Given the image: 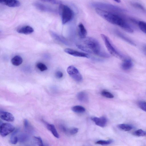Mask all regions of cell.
Segmentation results:
<instances>
[{"mask_svg":"<svg viewBox=\"0 0 146 146\" xmlns=\"http://www.w3.org/2000/svg\"><path fill=\"white\" fill-rule=\"evenodd\" d=\"M42 1L50 2L54 4H56L57 3L56 0H40Z\"/></svg>","mask_w":146,"mask_h":146,"instance_id":"8d00e7d4","label":"cell"},{"mask_svg":"<svg viewBox=\"0 0 146 146\" xmlns=\"http://www.w3.org/2000/svg\"><path fill=\"white\" fill-rule=\"evenodd\" d=\"M92 6L96 8H99L107 11L121 13L126 11V10L115 5L106 3H95L92 4Z\"/></svg>","mask_w":146,"mask_h":146,"instance_id":"277c9868","label":"cell"},{"mask_svg":"<svg viewBox=\"0 0 146 146\" xmlns=\"http://www.w3.org/2000/svg\"><path fill=\"white\" fill-rule=\"evenodd\" d=\"M117 33L119 37L127 42L132 45H135V43L133 41L121 32L117 31Z\"/></svg>","mask_w":146,"mask_h":146,"instance_id":"44dd1931","label":"cell"},{"mask_svg":"<svg viewBox=\"0 0 146 146\" xmlns=\"http://www.w3.org/2000/svg\"><path fill=\"white\" fill-rule=\"evenodd\" d=\"M36 67L41 71H44L48 69L47 66L41 62H38L36 65Z\"/></svg>","mask_w":146,"mask_h":146,"instance_id":"4316f807","label":"cell"},{"mask_svg":"<svg viewBox=\"0 0 146 146\" xmlns=\"http://www.w3.org/2000/svg\"><path fill=\"white\" fill-rule=\"evenodd\" d=\"M33 5L37 9L40 11L45 12L52 11L51 9L42 3L35 2L34 3Z\"/></svg>","mask_w":146,"mask_h":146,"instance_id":"e0dca14e","label":"cell"},{"mask_svg":"<svg viewBox=\"0 0 146 146\" xmlns=\"http://www.w3.org/2000/svg\"><path fill=\"white\" fill-rule=\"evenodd\" d=\"M101 36L104 42L106 47L109 53L111 55L119 58H122V56L113 47L110 42L109 38L103 34H101Z\"/></svg>","mask_w":146,"mask_h":146,"instance_id":"5b68a950","label":"cell"},{"mask_svg":"<svg viewBox=\"0 0 146 146\" xmlns=\"http://www.w3.org/2000/svg\"><path fill=\"white\" fill-rule=\"evenodd\" d=\"M34 137L38 145L43 146L44 145L42 140L40 137L35 136Z\"/></svg>","mask_w":146,"mask_h":146,"instance_id":"1f68e13d","label":"cell"},{"mask_svg":"<svg viewBox=\"0 0 146 146\" xmlns=\"http://www.w3.org/2000/svg\"><path fill=\"white\" fill-rule=\"evenodd\" d=\"M17 130L14 132L11 135L10 139L9 142L12 144H15L18 141V137L15 135L17 133Z\"/></svg>","mask_w":146,"mask_h":146,"instance_id":"603a6c76","label":"cell"},{"mask_svg":"<svg viewBox=\"0 0 146 146\" xmlns=\"http://www.w3.org/2000/svg\"><path fill=\"white\" fill-rule=\"evenodd\" d=\"M145 50H146V46L145 47Z\"/></svg>","mask_w":146,"mask_h":146,"instance_id":"f35d334b","label":"cell"},{"mask_svg":"<svg viewBox=\"0 0 146 146\" xmlns=\"http://www.w3.org/2000/svg\"><path fill=\"white\" fill-rule=\"evenodd\" d=\"M138 24L140 30L146 34V22L141 21L139 22Z\"/></svg>","mask_w":146,"mask_h":146,"instance_id":"83f0119b","label":"cell"},{"mask_svg":"<svg viewBox=\"0 0 146 146\" xmlns=\"http://www.w3.org/2000/svg\"><path fill=\"white\" fill-rule=\"evenodd\" d=\"M44 123L47 129L51 132L53 135L56 138H59V135L54 125L46 123L45 122H44Z\"/></svg>","mask_w":146,"mask_h":146,"instance_id":"2e32d148","label":"cell"},{"mask_svg":"<svg viewBox=\"0 0 146 146\" xmlns=\"http://www.w3.org/2000/svg\"><path fill=\"white\" fill-rule=\"evenodd\" d=\"M78 48L86 52L101 57L108 58L109 55L102 50L101 46L97 40L91 37L81 38L76 44Z\"/></svg>","mask_w":146,"mask_h":146,"instance_id":"7a4b0ae2","label":"cell"},{"mask_svg":"<svg viewBox=\"0 0 146 146\" xmlns=\"http://www.w3.org/2000/svg\"><path fill=\"white\" fill-rule=\"evenodd\" d=\"M113 142V140L111 139L107 140H100L96 141V143L97 144L105 145H109Z\"/></svg>","mask_w":146,"mask_h":146,"instance_id":"484cf974","label":"cell"},{"mask_svg":"<svg viewBox=\"0 0 146 146\" xmlns=\"http://www.w3.org/2000/svg\"><path fill=\"white\" fill-rule=\"evenodd\" d=\"M60 128L62 131L66 133H68L69 129H68L63 125H61L60 126Z\"/></svg>","mask_w":146,"mask_h":146,"instance_id":"836d02e7","label":"cell"},{"mask_svg":"<svg viewBox=\"0 0 146 146\" xmlns=\"http://www.w3.org/2000/svg\"><path fill=\"white\" fill-rule=\"evenodd\" d=\"M133 63L130 59H126L124 60L121 65V67L124 70H127L130 69L133 66Z\"/></svg>","mask_w":146,"mask_h":146,"instance_id":"4fadbf2b","label":"cell"},{"mask_svg":"<svg viewBox=\"0 0 146 146\" xmlns=\"http://www.w3.org/2000/svg\"><path fill=\"white\" fill-rule=\"evenodd\" d=\"M18 141L21 143H24L27 141L29 139V135L27 134L21 133L18 136Z\"/></svg>","mask_w":146,"mask_h":146,"instance_id":"d6986e66","label":"cell"},{"mask_svg":"<svg viewBox=\"0 0 146 146\" xmlns=\"http://www.w3.org/2000/svg\"><path fill=\"white\" fill-rule=\"evenodd\" d=\"M55 76L57 78H60L63 76V74L60 71H58L55 73Z\"/></svg>","mask_w":146,"mask_h":146,"instance_id":"e575fe53","label":"cell"},{"mask_svg":"<svg viewBox=\"0 0 146 146\" xmlns=\"http://www.w3.org/2000/svg\"><path fill=\"white\" fill-rule=\"evenodd\" d=\"M117 127L119 129L125 131H130L133 128L132 125L126 124H119L117 125Z\"/></svg>","mask_w":146,"mask_h":146,"instance_id":"ffe728a7","label":"cell"},{"mask_svg":"<svg viewBox=\"0 0 146 146\" xmlns=\"http://www.w3.org/2000/svg\"><path fill=\"white\" fill-rule=\"evenodd\" d=\"M67 71L69 75L75 81L80 82L82 80V76L74 66L72 65L69 66L67 68Z\"/></svg>","mask_w":146,"mask_h":146,"instance_id":"8992f818","label":"cell"},{"mask_svg":"<svg viewBox=\"0 0 146 146\" xmlns=\"http://www.w3.org/2000/svg\"><path fill=\"white\" fill-rule=\"evenodd\" d=\"M64 51L66 53L71 55L79 57H82L88 58L89 55L86 53L78 51L73 49L67 48L64 50Z\"/></svg>","mask_w":146,"mask_h":146,"instance_id":"ba28073f","label":"cell"},{"mask_svg":"<svg viewBox=\"0 0 146 146\" xmlns=\"http://www.w3.org/2000/svg\"><path fill=\"white\" fill-rule=\"evenodd\" d=\"M78 129L74 127L69 129V133L71 135H74L76 134L78 131Z\"/></svg>","mask_w":146,"mask_h":146,"instance_id":"d6a6232c","label":"cell"},{"mask_svg":"<svg viewBox=\"0 0 146 146\" xmlns=\"http://www.w3.org/2000/svg\"><path fill=\"white\" fill-rule=\"evenodd\" d=\"M58 11L63 24L70 21L74 17L73 11L70 7L65 5L60 4L59 7Z\"/></svg>","mask_w":146,"mask_h":146,"instance_id":"3957f363","label":"cell"},{"mask_svg":"<svg viewBox=\"0 0 146 146\" xmlns=\"http://www.w3.org/2000/svg\"><path fill=\"white\" fill-rule=\"evenodd\" d=\"M51 36L56 40L61 42L65 44H67V42L65 40L59 36L55 33L51 32L50 33Z\"/></svg>","mask_w":146,"mask_h":146,"instance_id":"cb8c5ba5","label":"cell"},{"mask_svg":"<svg viewBox=\"0 0 146 146\" xmlns=\"http://www.w3.org/2000/svg\"><path fill=\"white\" fill-rule=\"evenodd\" d=\"M24 126L25 129H27L29 126V122L27 119H25L24 121Z\"/></svg>","mask_w":146,"mask_h":146,"instance_id":"d590c367","label":"cell"},{"mask_svg":"<svg viewBox=\"0 0 146 146\" xmlns=\"http://www.w3.org/2000/svg\"><path fill=\"white\" fill-rule=\"evenodd\" d=\"M78 34L81 38L86 37L87 31L83 25L81 23H80L78 25Z\"/></svg>","mask_w":146,"mask_h":146,"instance_id":"5bb4252c","label":"cell"},{"mask_svg":"<svg viewBox=\"0 0 146 146\" xmlns=\"http://www.w3.org/2000/svg\"><path fill=\"white\" fill-rule=\"evenodd\" d=\"M0 117L2 119L9 122H12L14 120V116L11 113L3 111H0Z\"/></svg>","mask_w":146,"mask_h":146,"instance_id":"30bf717a","label":"cell"},{"mask_svg":"<svg viewBox=\"0 0 146 146\" xmlns=\"http://www.w3.org/2000/svg\"><path fill=\"white\" fill-rule=\"evenodd\" d=\"M133 134L135 136L138 137L146 136V131L141 129H139L134 131Z\"/></svg>","mask_w":146,"mask_h":146,"instance_id":"d4e9b609","label":"cell"},{"mask_svg":"<svg viewBox=\"0 0 146 146\" xmlns=\"http://www.w3.org/2000/svg\"><path fill=\"white\" fill-rule=\"evenodd\" d=\"M72 110L74 112L77 113H82L85 111V109L83 106H76L72 108Z\"/></svg>","mask_w":146,"mask_h":146,"instance_id":"7402d4cb","label":"cell"},{"mask_svg":"<svg viewBox=\"0 0 146 146\" xmlns=\"http://www.w3.org/2000/svg\"><path fill=\"white\" fill-rule=\"evenodd\" d=\"M117 3H119L121 2L120 0H113Z\"/></svg>","mask_w":146,"mask_h":146,"instance_id":"74e56055","label":"cell"},{"mask_svg":"<svg viewBox=\"0 0 146 146\" xmlns=\"http://www.w3.org/2000/svg\"><path fill=\"white\" fill-rule=\"evenodd\" d=\"M101 94L103 96L108 98H112L114 97V96L112 94L106 90L102 91Z\"/></svg>","mask_w":146,"mask_h":146,"instance_id":"f546056e","label":"cell"},{"mask_svg":"<svg viewBox=\"0 0 146 146\" xmlns=\"http://www.w3.org/2000/svg\"><path fill=\"white\" fill-rule=\"evenodd\" d=\"M138 105L139 107L142 110L146 112V102L140 101L138 102Z\"/></svg>","mask_w":146,"mask_h":146,"instance_id":"4dcf8cb0","label":"cell"},{"mask_svg":"<svg viewBox=\"0 0 146 146\" xmlns=\"http://www.w3.org/2000/svg\"><path fill=\"white\" fill-rule=\"evenodd\" d=\"M95 11L98 14L108 22L120 27L128 32H133V29L119 13L97 8Z\"/></svg>","mask_w":146,"mask_h":146,"instance_id":"6da1fadb","label":"cell"},{"mask_svg":"<svg viewBox=\"0 0 146 146\" xmlns=\"http://www.w3.org/2000/svg\"><path fill=\"white\" fill-rule=\"evenodd\" d=\"M91 119L96 125L101 127H104L107 123V119L105 117H92Z\"/></svg>","mask_w":146,"mask_h":146,"instance_id":"9c48e42d","label":"cell"},{"mask_svg":"<svg viewBox=\"0 0 146 146\" xmlns=\"http://www.w3.org/2000/svg\"><path fill=\"white\" fill-rule=\"evenodd\" d=\"M23 61V59L19 55H16L12 58L11 61L13 65L17 66L22 63Z\"/></svg>","mask_w":146,"mask_h":146,"instance_id":"ac0fdd59","label":"cell"},{"mask_svg":"<svg viewBox=\"0 0 146 146\" xmlns=\"http://www.w3.org/2000/svg\"><path fill=\"white\" fill-rule=\"evenodd\" d=\"M131 5L133 7L138 9L144 12H146V10L145 8L141 4L137 3H132Z\"/></svg>","mask_w":146,"mask_h":146,"instance_id":"f1b7e54d","label":"cell"},{"mask_svg":"<svg viewBox=\"0 0 146 146\" xmlns=\"http://www.w3.org/2000/svg\"><path fill=\"white\" fill-rule=\"evenodd\" d=\"M14 127L12 124L8 123H4L1 125L0 133L3 137H5L15 130Z\"/></svg>","mask_w":146,"mask_h":146,"instance_id":"52a82bcc","label":"cell"},{"mask_svg":"<svg viewBox=\"0 0 146 146\" xmlns=\"http://www.w3.org/2000/svg\"><path fill=\"white\" fill-rule=\"evenodd\" d=\"M0 3L10 7H19L20 4L18 0H0Z\"/></svg>","mask_w":146,"mask_h":146,"instance_id":"8fae6325","label":"cell"},{"mask_svg":"<svg viewBox=\"0 0 146 146\" xmlns=\"http://www.w3.org/2000/svg\"><path fill=\"white\" fill-rule=\"evenodd\" d=\"M17 31L19 33L28 35L33 33L34 31V29L31 27L27 25L18 29Z\"/></svg>","mask_w":146,"mask_h":146,"instance_id":"7c38bea8","label":"cell"},{"mask_svg":"<svg viewBox=\"0 0 146 146\" xmlns=\"http://www.w3.org/2000/svg\"><path fill=\"white\" fill-rule=\"evenodd\" d=\"M77 97L79 101L81 102L86 103L88 101V95L84 92H81L78 93L77 94Z\"/></svg>","mask_w":146,"mask_h":146,"instance_id":"9a60e30c","label":"cell"}]
</instances>
